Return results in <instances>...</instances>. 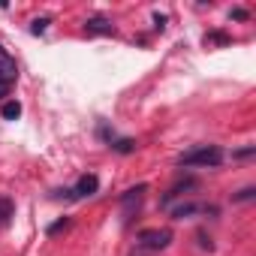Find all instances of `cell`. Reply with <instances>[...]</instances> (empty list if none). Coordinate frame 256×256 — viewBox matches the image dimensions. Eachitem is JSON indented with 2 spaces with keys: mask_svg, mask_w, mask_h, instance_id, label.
Here are the masks:
<instances>
[{
  "mask_svg": "<svg viewBox=\"0 0 256 256\" xmlns=\"http://www.w3.org/2000/svg\"><path fill=\"white\" fill-rule=\"evenodd\" d=\"M84 34H88V36H96V34H114V24H112L108 18H102V16H94V18L84 22Z\"/></svg>",
  "mask_w": 256,
  "mask_h": 256,
  "instance_id": "obj_7",
  "label": "cell"
},
{
  "mask_svg": "<svg viewBox=\"0 0 256 256\" xmlns=\"http://www.w3.org/2000/svg\"><path fill=\"white\" fill-rule=\"evenodd\" d=\"M256 196V190L253 187H244V190H238L235 196H232V202H247V199H253Z\"/></svg>",
  "mask_w": 256,
  "mask_h": 256,
  "instance_id": "obj_14",
  "label": "cell"
},
{
  "mask_svg": "<svg viewBox=\"0 0 256 256\" xmlns=\"http://www.w3.org/2000/svg\"><path fill=\"white\" fill-rule=\"evenodd\" d=\"M196 238H199V247H202V250H214V244H211V238H208L205 232H199Z\"/></svg>",
  "mask_w": 256,
  "mask_h": 256,
  "instance_id": "obj_15",
  "label": "cell"
},
{
  "mask_svg": "<svg viewBox=\"0 0 256 256\" xmlns=\"http://www.w3.org/2000/svg\"><path fill=\"white\" fill-rule=\"evenodd\" d=\"M10 88H12L10 82H0V96H6V94H10Z\"/></svg>",
  "mask_w": 256,
  "mask_h": 256,
  "instance_id": "obj_17",
  "label": "cell"
},
{
  "mask_svg": "<svg viewBox=\"0 0 256 256\" xmlns=\"http://www.w3.org/2000/svg\"><path fill=\"white\" fill-rule=\"evenodd\" d=\"M205 46H229V36L220 30H211V34H205Z\"/></svg>",
  "mask_w": 256,
  "mask_h": 256,
  "instance_id": "obj_11",
  "label": "cell"
},
{
  "mask_svg": "<svg viewBox=\"0 0 256 256\" xmlns=\"http://www.w3.org/2000/svg\"><path fill=\"white\" fill-rule=\"evenodd\" d=\"M100 190V178L96 175H82L78 181H76V187H70V190H58L54 196L60 199H88V196H94Z\"/></svg>",
  "mask_w": 256,
  "mask_h": 256,
  "instance_id": "obj_2",
  "label": "cell"
},
{
  "mask_svg": "<svg viewBox=\"0 0 256 256\" xmlns=\"http://www.w3.org/2000/svg\"><path fill=\"white\" fill-rule=\"evenodd\" d=\"M223 148L220 145H199V148H193V151H184L175 163L181 166V169H193V166H202V169H214V166H220L223 163Z\"/></svg>",
  "mask_w": 256,
  "mask_h": 256,
  "instance_id": "obj_1",
  "label": "cell"
},
{
  "mask_svg": "<svg viewBox=\"0 0 256 256\" xmlns=\"http://www.w3.org/2000/svg\"><path fill=\"white\" fill-rule=\"evenodd\" d=\"M70 226H72V220H70V217H60V220H54V223L46 229V235H58V232H66Z\"/></svg>",
  "mask_w": 256,
  "mask_h": 256,
  "instance_id": "obj_12",
  "label": "cell"
},
{
  "mask_svg": "<svg viewBox=\"0 0 256 256\" xmlns=\"http://www.w3.org/2000/svg\"><path fill=\"white\" fill-rule=\"evenodd\" d=\"M229 16H232L235 22H244V18H247V10H241V6H235V10H232Z\"/></svg>",
  "mask_w": 256,
  "mask_h": 256,
  "instance_id": "obj_16",
  "label": "cell"
},
{
  "mask_svg": "<svg viewBox=\"0 0 256 256\" xmlns=\"http://www.w3.org/2000/svg\"><path fill=\"white\" fill-rule=\"evenodd\" d=\"M196 187H199V181H196V178H187V181H178V184H175V187H172V190H169V193H166L163 199H160V208H169V205H172V202H175L178 196H184L187 190H196Z\"/></svg>",
  "mask_w": 256,
  "mask_h": 256,
  "instance_id": "obj_6",
  "label": "cell"
},
{
  "mask_svg": "<svg viewBox=\"0 0 256 256\" xmlns=\"http://www.w3.org/2000/svg\"><path fill=\"white\" fill-rule=\"evenodd\" d=\"M108 148L118 151V154H133V151H136V142H133V139H112Z\"/></svg>",
  "mask_w": 256,
  "mask_h": 256,
  "instance_id": "obj_9",
  "label": "cell"
},
{
  "mask_svg": "<svg viewBox=\"0 0 256 256\" xmlns=\"http://www.w3.org/2000/svg\"><path fill=\"white\" fill-rule=\"evenodd\" d=\"M0 48H4V46H0Z\"/></svg>",
  "mask_w": 256,
  "mask_h": 256,
  "instance_id": "obj_18",
  "label": "cell"
},
{
  "mask_svg": "<svg viewBox=\"0 0 256 256\" xmlns=\"http://www.w3.org/2000/svg\"><path fill=\"white\" fill-rule=\"evenodd\" d=\"M12 214H16V205H12V199H10V196H0V229H4V226L12 220Z\"/></svg>",
  "mask_w": 256,
  "mask_h": 256,
  "instance_id": "obj_8",
  "label": "cell"
},
{
  "mask_svg": "<svg viewBox=\"0 0 256 256\" xmlns=\"http://www.w3.org/2000/svg\"><path fill=\"white\" fill-rule=\"evenodd\" d=\"M145 193H148V184H139V187H130L126 193H120V205H124V220H126V223H130V220H133V214L139 211V205H142Z\"/></svg>",
  "mask_w": 256,
  "mask_h": 256,
  "instance_id": "obj_4",
  "label": "cell"
},
{
  "mask_svg": "<svg viewBox=\"0 0 256 256\" xmlns=\"http://www.w3.org/2000/svg\"><path fill=\"white\" fill-rule=\"evenodd\" d=\"M48 24H52V18H48V16H42V18H36V22L30 24V34H36V36H40V34H46V30H48Z\"/></svg>",
  "mask_w": 256,
  "mask_h": 256,
  "instance_id": "obj_13",
  "label": "cell"
},
{
  "mask_svg": "<svg viewBox=\"0 0 256 256\" xmlns=\"http://www.w3.org/2000/svg\"><path fill=\"white\" fill-rule=\"evenodd\" d=\"M0 114H4V120H16V118L22 114V102H18V100H10V102H4Z\"/></svg>",
  "mask_w": 256,
  "mask_h": 256,
  "instance_id": "obj_10",
  "label": "cell"
},
{
  "mask_svg": "<svg viewBox=\"0 0 256 256\" xmlns=\"http://www.w3.org/2000/svg\"><path fill=\"white\" fill-rule=\"evenodd\" d=\"M193 214H217V205H202V202H184V205L172 208V217H175V220H184V217H193Z\"/></svg>",
  "mask_w": 256,
  "mask_h": 256,
  "instance_id": "obj_5",
  "label": "cell"
},
{
  "mask_svg": "<svg viewBox=\"0 0 256 256\" xmlns=\"http://www.w3.org/2000/svg\"><path fill=\"white\" fill-rule=\"evenodd\" d=\"M172 244V229H142L139 232V247L145 250H166Z\"/></svg>",
  "mask_w": 256,
  "mask_h": 256,
  "instance_id": "obj_3",
  "label": "cell"
}]
</instances>
